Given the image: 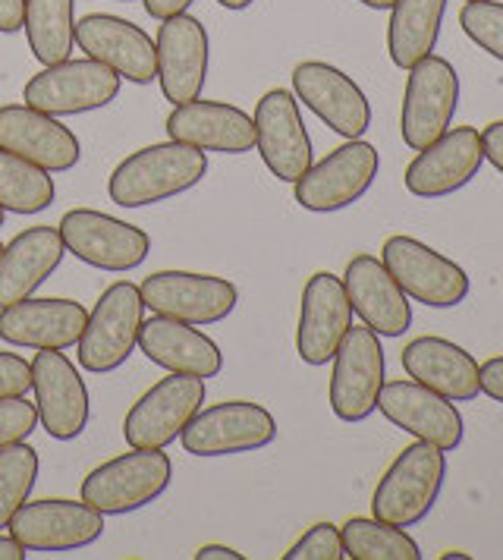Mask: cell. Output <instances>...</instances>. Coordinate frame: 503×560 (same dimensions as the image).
Segmentation results:
<instances>
[{
    "mask_svg": "<svg viewBox=\"0 0 503 560\" xmlns=\"http://www.w3.org/2000/svg\"><path fill=\"white\" fill-rule=\"evenodd\" d=\"M481 145H484V161H491L503 174V120H494V124L484 127Z\"/></svg>",
    "mask_w": 503,
    "mask_h": 560,
    "instance_id": "cell-40",
    "label": "cell"
},
{
    "mask_svg": "<svg viewBox=\"0 0 503 560\" xmlns=\"http://www.w3.org/2000/svg\"><path fill=\"white\" fill-rule=\"evenodd\" d=\"M0 149L45 167L48 174H67L82 158L73 129L28 104L0 107Z\"/></svg>",
    "mask_w": 503,
    "mask_h": 560,
    "instance_id": "cell-24",
    "label": "cell"
},
{
    "mask_svg": "<svg viewBox=\"0 0 503 560\" xmlns=\"http://www.w3.org/2000/svg\"><path fill=\"white\" fill-rule=\"evenodd\" d=\"M57 230L63 236L67 253L110 275L136 271L151 255V236L145 230L95 208L67 211Z\"/></svg>",
    "mask_w": 503,
    "mask_h": 560,
    "instance_id": "cell-7",
    "label": "cell"
},
{
    "mask_svg": "<svg viewBox=\"0 0 503 560\" xmlns=\"http://www.w3.org/2000/svg\"><path fill=\"white\" fill-rule=\"evenodd\" d=\"M359 3H365V7H372V10H390V7H394V0H359Z\"/></svg>",
    "mask_w": 503,
    "mask_h": 560,
    "instance_id": "cell-46",
    "label": "cell"
},
{
    "mask_svg": "<svg viewBox=\"0 0 503 560\" xmlns=\"http://www.w3.org/2000/svg\"><path fill=\"white\" fill-rule=\"evenodd\" d=\"M277 419L252 400H224L201 407L183 429V451L192 457H233L274 444Z\"/></svg>",
    "mask_w": 503,
    "mask_h": 560,
    "instance_id": "cell-10",
    "label": "cell"
},
{
    "mask_svg": "<svg viewBox=\"0 0 503 560\" xmlns=\"http://www.w3.org/2000/svg\"><path fill=\"white\" fill-rule=\"evenodd\" d=\"M67 255L57 228H28L16 233L0 253V308L35 296Z\"/></svg>",
    "mask_w": 503,
    "mask_h": 560,
    "instance_id": "cell-29",
    "label": "cell"
},
{
    "mask_svg": "<svg viewBox=\"0 0 503 560\" xmlns=\"http://www.w3.org/2000/svg\"><path fill=\"white\" fill-rule=\"evenodd\" d=\"M38 429V409L25 397H3L0 400V447L25 441Z\"/></svg>",
    "mask_w": 503,
    "mask_h": 560,
    "instance_id": "cell-37",
    "label": "cell"
},
{
    "mask_svg": "<svg viewBox=\"0 0 503 560\" xmlns=\"http://www.w3.org/2000/svg\"><path fill=\"white\" fill-rule=\"evenodd\" d=\"M201 407H204V378L167 372V378L151 384L126 412V444L167 451Z\"/></svg>",
    "mask_w": 503,
    "mask_h": 560,
    "instance_id": "cell-11",
    "label": "cell"
},
{
    "mask_svg": "<svg viewBox=\"0 0 503 560\" xmlns=\"http://www.w3.org/2000/svg\"><path fill=\"white\" fill-rule=\"evenodd\" d=\"M400 132L406 149L422 152L451 129L459 107V77L447 57L428 54L412 70H406Z\"/></svg>",
    "mask_w": 503,
    "mask_h": 560,
    "instance_id": "cell-8",
    "label": "cell"
},
{
    "mask_svg": "<svg viewBox=\"0 0 503 560\" xmlns=\"http://www.w3.org/2000/svg\"><path fill=\"white\" fill-rule=\"evenodd\" d=\"M481 164V132L476 127H453L409 161L402 183L419 199H444L469 186L478 177Z\"/></svg>",
    "mask_w": 503,
    "mask_h": 560,
    "instance_id": "cell-19",
    "label": "cell"
},
{
    "mask_svg": "<svg viewBox=\"0 0 503 560\" xmlns=\"http://www.w3.org/2000/svg\"><path fill=\"white\" fill-rule=\"evenodd\" d=\"M293 95L343 139H362L372 127V104L359 82L325 60H302L293 70Z\"/></svg>",
    "mask_w": 503,
    "mask_h": 560,
    "instance_id": "cell-17",
    "label": "cell"
},
{
    "mask_svg": "<svg viewBox=\"0 0 503 560\" xmlns=\"http://www.w3.org/2000/svg\"><path fill=\"white\" fill-rule=\"evenodd\" d=\"M478 390L494 404H503V357H491L478 365Z\"/></svg>",
    "mask_w": 503,
    "mask_h": 560,
    "instance_id": "cell-39",
    "label": "cell"
},
{
    "mask_svg": "<svg viewBox=\"0 0 503 560\" xmlns=\"http://www.w3.org/2000/svg\"><path fill=\"white\" fill-rule=\"evenodd\" d=\"M89 322V308L60 296H28L0 308V340L20 350H70Z\"/></svg>",
    "mask_w": 503,
    "mask_h": 560,
    "instance_id": "cell-23",
    "label": "cell"
},
{
    "mask_svg": "<svg viewBox=\"0 0 503 560\" xmlns=\"http://www.w3.org/2000/svg\"><path fill=\"white\" fill-rule=\"evenodd\" d=\"M255 149L280 183H296L312 167V136L290 89H271L255 104Z\"/></svg>",
    "mask_w": 503,
    "mask_h": 560,
    "instance_id": "cell-16",
    "label": "cell"
},
{
    "mask_svg": "<svg viewBox=\"0 0 503 560\" xmlns=\"http://www.w3.org/2000/svg\"><path fill=\"white\" fill-rule=\"evenodd\" d=\"M167 139L204 154H246L255 149V120L236 104L196 98L176 104L167 117Z\"/></svg>",
    "mask_w": 503,
    "mask_h": 560,
    "instance_id": "cell-26",
    "label": "cell"
},
{
    "mask_svg": "<svg viewBox=\"0 0 503 560\" xmlns=\"http://www.w3.org/2000/svg\"><path fill=\"white\" fill-rule=\"evenodd\" d=\"M343 287L352 312L377 337H402L412 328V303L381 258L369 253L352 255L343 271Z\"/></svg>",
    "mask_w": 503,
    "mask_h": 560,
    "instance_id": "cell-25",
    "label": "cell"
},
{
    "mask_svg": "<svg viewBox=\"0 0 503 560\" xmlns=\"http://www.w3.org/2000/svg\"><path fill=\"white\" fill-rule=\"evenodd\" d=\"M400 362L412 382L425 384L453 404H466L478 397L476 357L447 337H416L402 347Z\"/></svg>",
    "mask_w": 503,
    "mask_h": 560,
    "instance_id": "cell-28",
    "label": "cell"
},
{
    "mask_svg": "<svg viewBox=\"0 0 503 560\" xmlns=\"http://www.w3.org/2000/svg\"><path fill=\"white\" fill-rule=\"evenodd\" d=\"M377 171H381V154L375 145L365 139H347L318 164L312 161V167L293 183V192L305 211L315 214L343 211L375 186Z\"/></svg>",
    "mask_w": 503,
    "mask_h": 560,
    "instance_id": "cell-5",
    "label": "cell"
},
{
    "mask_svg": "<svg viewBox=\"0 0 503 560\" xmlns=\"http://www.w3.org/2000/svg\"><path fill=\"white\" fill-rule=\"evenodd\" d=\"M0 253H3V243H0Z\"/></svg>",
    "mask_w": 503,
    "mask_h": 560,
    "instance_id": "cell-49",
    "label": "cell"
},
{
    "mask_svg": "<svg viewBox=\"0 0 503 560\" xmlns=\"http://www.w3.org/2000/svg\"><path fill=\"white\" fill-rule=\"evenodd\" d=\"M174 479V459L164 451L129 447V454L107 459L82 479V501L104 513L124 516L154 504Z\"/></svg>",
    "mask_w": 503,
    "mask_h": 560,
    "instance_id": "cell-3",
    "label": "cell"
},
{
    "mask_svg": "<svg viewBox=\"0 0 503 560\" xmlns=\"http://www.w3.org/2000/svg\"><path fill=\"white\" fill-rule=\"evenodd\" d=\"M208 174V154L183 142H157L126 154L107 179V196L120 208L171 202L196 189Z\"/></svg>",
    "mask_w": 503,
    "mask_h": 560,
    "instance_id": "cell-1",
    "label": "cell"
},
{
    "mask_svg": "<svg viewBox=\"0 0 503 560\" xmlns=\"http://www.w3.org/2000/svg\"><path fill=\"white\" fill-rule=\"evenodd\" d=\"M154 48H157V82L164 98L171 104L201 98V89L208 82L211 45L199 20L189 13L161 20Z\"/></svg>",
    "mask_w": 503,
    "mask_h": 560,
    "instance_id": "cell-22",
    "label": "cell"
},
{
    "mask_svg": "<svg viewBox=\"0 0 503 560\" xmlns=\"http://www.w3.org/2000/svg\"><path fill=\"white\" fill-rule=\"evenodd\" d=\"M352 328V306L343 278L318 271L305 280L296 328V353L305 365H327Z\"/></svg>",
    "mask_w": 503,
    "mask_h": 560,
    "instance_id": "cell-21",
    "label": "cell"
},
{
    "mask_svg": "<svg viewBox=\"0 0 503 560\" xmlns=\"http://www.w3.org/2000/svg\"><path fill=\"white\" fill-rule=\"evenodd\" d=\"M327 400L340 422H365L384 387V347L372 328H350L334 353Z\"/></svg>",
    "mask_w": 503,
    "mask_h": 560,
    "instance_id": "cell-14",
    "label": "cell"
},
{
    "mask_svg": "<svg viewBox=\"0 0 503 560\" xmlns=\"http://www.w3.org/2000/svg\"><path fill=\"white\" fill-rule=\"evenodd\" d=\"M10 535L23 541L25 551L42 555H63V551H82L95 545L104 535V513L85 504L82 498H42L25 501L10 520Z\"/></svg>",
    "mask_w": 503,
    "mask_h": 560,
    "instance_id": "cell-13",
    "label": "cell"
},
{
    "mask_svg": "<svg viewBox=\"0 0 503 560\" xmlns=\"http://www.w3.org/2000/svg\"><path fill=\"white\" fill-rule=\"evenodd\" d=\"M447 479V454L428 441L402 447L372 494V516L409 529L434 510Z\"/></svg>",
    "mask_w": 503,
    "mask_h": 560,
    "instance_id": "cell-2",
    "label": "cell"
},
{
    "mask_svg": "<svg viewBox=\"0 0 503 560\" xmlns=\"http://www.w3.org/2000/svg\"><path fill=\"white\" fill-rule=\"evenodd\" d=\"M32 390L38 422L54 441H75L89 429L92 397L63 350H35L32 359Z\"/></svg>",
    "mask_w": 503,
    "mask_h": 560,
    "instance_id": "cell-15",
    "label": "cell"
},
{
    "mask_svg": "<svg viewBox=\"0 0 503 560\" xmlns=\"http://www.w3.org/2000/svg\"><path fill=\"white\" fill-rule=\"evenodd\" d=\"M75 45L79 51H85V57L104 63L132 85H149L157 79L154 38L129 20L110 13H89L75 23Z\"/></svg>",
    "mask_w": 503,
    "mask_h": 560,
    "instance_id": "cell-20",
    "label": "cell"
},
{
    "mask_svg": "<svg viewBox=\"0 0 503 560\" xmlns=\"http://www.w3.org/2000/svg\"><path fill=\"white\" fill-rule=\"evenodd\" d=\"M25 20V0H0V32L13 35L23 28Z\"/></svg>",
    "mask_w": 503,
    "mask_h": 560,
    "instance_id": "cell-41",
    "label": "cell"
},
{
    "mask_svg": "<svg viewBox=\"0 0 503 560\" xmlns=\"http://www.w3.org/2000/svg\"><path fill=\"white\" fill-rule=\"evenodd\" d=\"M377 409L384 412L387 422L412 434L416 441H428V444L441 447L444 454L456 451L466 438L463 412L453 407V400L441 397L425 384L412 382V378L384 382L381 394H377Z\"/></svg>",
    "mask_w": 503,
    "mask_h": 560,
    "instance_id": "cell-18",
    "label": "cell"
},
{
    "mask_svg": "<svg viewBox=\"0 0 503 560\" xmlns=\"http://www.w3.org/2000/svg\"><path fill=\"white\" fill-rule=\"evenodd\" d=\"M142 303L154 315H167L186 325H218L233 315L239 303L236 283L218 275H199V271H154L142 280Z\"/></svg>",
    "mask_w": 503,
    "mask_h": 560,
    "instance_id": "cell-12",
    "label": "cell"
},
{
    "mask_svg": "<svg viewBox=\"0 0 503 560\" xmlns=\"http://www.w3.org/2000/svg\"><path fill=\"white\" fill-rule=\"evenodd\" d=\"M444 560H469V555H463V551H447V555H441Z\"/></svg>",
    "mask_w": 503,
    "mask_h": 560,
    "instance_id": "cell-47",
    "label": "cell"
},
{
    "mask_svg": "<svg viewBox=\"0 0 503 560\" xmlns=\"http://www.w3.org/2000/svg\"><path fill=\"white\" fill-rule=\"evenodd\" d=\"M139 350L154 365H161L164 372H176V375L218 378L224 369V350L208 334H201L196 325L167 318V315L142 318Z\"/></svg>",
    "mask_w": 503,
    "mask_h": 560,
    "instance_id": "cell-27",
    "label": "cell"
},
{
    "mask_svg": "<svg viewBox=\"0 0 503 560\" xmlns=\"http://www.w3.org/2000/svg\"><path fill=\"white\" fill-rule=\"evenodd\" d=\"M0 560H25L23 541H16L13 535H0Z\"/></svg>",
    "mask_w": 503,
    "mask_h": 560,
    "instance_id": "cell-44",
    "label": "cell"
},
{
    "mask_svg": "<svg viewBox=\"0 0 503 560\" xmlns=\"http://www.w3.org/2000/svg\"><path fill=\"white\" fill-rule=\"evenodd\" d=\"M142 3H145V13L151 20H171V16L186 13L196 0H142Z\"/></svg>",
    "mask_w": 503,
    "mask_h": 560,
    "instance_id": "cell-42",
    "label": "cell"
},
{
    "mask_svg": "<svg viewBox=\"0 0 503 560\" xmlns=\"http://www.w3.org/2000/svg\"><path fill=\"white\" fill-rule=\"evenodd\" d=\"M120 85L124 79L92 57L60 60L25 82L23 102L50 117H75L117 102Z\"/></svg>",
    "mask_w": 503,
    "mask_h": 560,
    "instance_id": "cell-9",
    "label": "cell"
},
{
    "mask_svg": "<svg viewBox=\"0 0 503 560\" xmlns=\"http://www.w3.org/2000/svg\"><path fill=\"white\" fill-rule=\"evenodd\" d=\"M459 26L484 54L503 63V3L501 0H466Z\"/></svg>",
    "mask_w": 503,
    "mask_h": 560,
    "instance_id": "cell-35",
    "label": "cell"
},
{
    "mask_svg": "<svg viewBox=\"0 0 503 560\" xmlns=\"http://www.w3.org/2000/svg\"><path fill=\"white\" fill-rule=\"evenodd\" d=\"M447 0H394L387 23V54L397 70H412L428 54H434Z\"/></svg>",
    "mask_w": 503,
    "mask_h": 560,
    "instance_id": "cell-30",
    "label": "cell"
},
{
    "mask_svg": "<svg viewBox=\"0 0 503 560\" xmlns=\"http://www.w3.org/2000/svg\"><path fill=\"white\" fill-rule=\"evenodd\" d=\"M38 472H42V457L32 444L16 441L0 447V529H7L16 510L32 498Z\"/></svg>",
    "mask_w": 503,
    "mask_h": 560,
    "instance_id": "cell-34",
    "label": "cell"
},
{
    "mask_svg": "<svg viewBox=\"0 0 503 560\" xmlns=\"http://www.w3.org/2000/svg\"><path fill=\"white\" fill-rule=\"evenodd\" d=\"M142 290L132 280H117L98 296L95 308L89 312V322L75 343L79 365L92 375L117 372L126 359L139 347L142 328Z\"/></svg>",
    "mask_w": 503,
    "mask_h": 560,
    "instance_id": "cell-4",
    "label": "cell"
},
{
    "mask_svg": "<svg viewBox=\"0 0 503 560\" xmlns=\"http://www.w3.org/2000/svg\"><path fill=\"white\" fill-rule=\"evenodd\" d=\"M3 221H7V211L0 208V228H3Z\"/></svg>",
    "mask_w": 503,
    "mask_h": 560,
    "instance_id": "cell-48",
    "label": "cell"
},
{
    "mask_svg": "<svg viewBox=\"0 0 503 560\" xmlns=\"http://www.w3.org/2000/svg\"><path fill=\"white\" fill-rule=\"evenodd\" d=\"M75 0H25V42L42 67L70 60L75 45Z\"/></svg>",
    "mask_w": 503,
    "mask_h": 560,
    "instance_id": "cell-31",
    "label": "cell"
},
{
    "mask_svg": "<svg viewBox=\"0 0 503 560\" xmlns=\"http://www.w3.org/2000/svg\"><path fill=\"white\" fill-rule=\"evenodd\" d=\"M32 390V362L20 353L0 350V400L3 397H25Z\"/></svg>",
    "mask_w": 503,
    "mask_h": 560,
    "instance_id": "cell-38",
    "label": "cell"
},
{
    "mask_svg": "<svg viewBox=\"0 0 503 560\" xmlns=\"http://www.w3.org/2000/svg\"><path fill=\"white\" fill-rule=\"evenodd\" d=\"M343 558H347L343 535H340V526H334V523H315V526L302 535L300 541L283 555V560H343Z\"/></svg>",
    "mask_w": 503,
    "mask_h": 560,
    "instance_id": "cell-36",
    "label": "cell"
},
{
    "mask_svg": "<svg viewBox=\"0 0 503 560\" xmlns=\"http://www.w3.org/2000/svg\"><path fill=\"white\" fill-rule=\"evenodd\" d=\"M224 10H249L255 0H218Z\"/></svg>",
    "mask_w": 503,
    "mask_h": 560,
    "instance_id": "cell-45",
    "label": "cell"
},
{
    "mask_svg": "<svg viewBox=\"0 0 503 560\" xmlns=\"http://www.w3.org/2000/svg\"><path fill=\"white\" fill-rule=\"evenodd\" d=\"M343 548L350 560H419L422 548L416 538L377 516H352L343 523Z\"/></svg>",
    "mask_w": 503,
    "mask_h": 560,
    "instance_id": "cell-33",
    "label": "cell"
},
{
    "mask_svg": "<svg viewBox=\"0 0 503 560\" xmlns=\"http://www.w3.org/2000/svg\"><path fill=\"white\" fill-rule=\"evenodd\" d=\"M196 560H243V555L226 545H201Z\"/></svg>",
    "mask_w": 503,
    "mask_h": 560,
    "instance_id": "cell-43",
    "label": "cell"
},
{
    "mask_svg": "<svg viewBox=\"0 0 503 560\" xmlns=\"http://www.w3.org/2000/svg\"><path fill=\"white\" fill-rule=\"evenodd\" d=\"M381 261L400 290L428 308H453L466 303L472 280L469 275L437 249L416 236H390L381 249Z\"/></svg>",
    "mask_w": 503,
    "mask_h": 560,
    "instance_id": "cell-6",
    "label": "cell"
},
{
    "mask_svg": "<svg viewBox=\"0 0 503 560\" xmlns=\"http://www.w3.org/2000/svg\"><path fill=\"white\" fill-rule=\"evenodd\" d=\"M57 199V186L45 167L0 149V208L13 214H42Z\"/></svg>",
    "mask_w": 503,
    "mask_h": 560,
    "instance_id": "cell-32",
    "label": "cell"
},
{
    "mask_svg": "<svg viewBox=\"0 0 503 560\" xmlns=\"http://www.w3.org/2000/svg\"><path fill=\"white\" fill-rule=\"evenodd\" d=\"M120 3H129V0H120Z\"/></svg>",
    "mask_w": 503,
    "mask_h": 560,
    "instance_id": "cell-50",
    "label": "cell"
}]
</instances>
